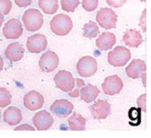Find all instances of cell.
I'll return each mask as SVG.
<instances>
[{
	"label": "cell",
	"instance_id": "obj_20",
	"mask_svg": "<svg viewBox=\"0 0 151 138\" xmlns=\"http://www.w3.org/2000/svg\"><path fill=\"white\" fill-rule=\"evenodd\" d=\"M100 94V90L96 86L92 84H87L83 87L80 90L81 99L86 103H92L93 100L97 98Z\"/></svg>",
	"mask_w": 151,
	"mask_h": 138
},
{
	"label": "cell",
	"instance_id": "obj_16",
	"mask_svg": "<svg viewBox=\"0 0 151 138\" xmlns=\"http://www.w3.org/2000/svg\"><path fill=\"white\" fill-rule=\"evenodd\" d=\"M24 49L21 43L18 42H14L10 43L6 51H5V55L6 58L10 61V62H17L21 60L23 56H24Z\"/></svg>",
	"mask_w": 151,
	"mask_h": 138
},
{
	"label": "cell",
	"instance_id": "obj_14",
	"mask_svg": "<svg viewBox=\"0 0 151 138\" xmlns=\"http://www.w3.org/2000/svg\"><path fill=\"white\" fill-rule=\"evenodd\" d=\"M92 116L95 120L106 119L110 113V105L105 100H97L92 106H90Z\"/></svg>",
	"mask_w": 151,
	"mask_h": 138
},
{
	"label": "cell",
	"instance_id": "obj_2",
	"mask_svg": "<svg viewBox=\"0 0 151 138\" xmlns=\"http://www.w3.org/2000/svg\"><path fill=\"white\" fill-rule=\"evenodd\" d=\"M23 24L28 31L34 32L40 29L44 23L43 14L37 9H29L22 16Z\"/></svg>",
	"mask_w": 151,
	"mask_h": 138
},
{
	"label": "cell",
	"instance_id": "obj_33",
	"mask_svg": "<svg viewBox=\"0 0 151 138\" xmlns=\"http://www.w3.org/2000/svg\"><path fill=\"white\" fill-rule=\"evenodd\" d=\"M14 130H15V131H18V130H29V131H34V130H35V128H34L33 127H31L30 125H29V124H22V125H21V126H19V127H15V128H14Z\"/></svg>",
	"mask_w": 151,
	"mask_h": 138
},
{
	"label": "cell",
	"instance_id": "obj_23",
	"mask_svg": "<svg viewBox=\"0 0 151 138\" xmlns=\"http://www.w3.org/2000/svg\"><path fill=\"white\" fill-rule=\"evenodd\" d=\"M83 36L87 38H93L96 37L100 34V30L98 28V25L93 21H89L86 24H85L83 28Z\"/></svg>",
	"mask_w": 151,
	"mask_h": 138
},
{
	"label": "cell",
	"instance_id": "obj_27",
	"mask_svg": "<svg viewBox=\"0 0 151 138\" xmlns=\"http://www.w3.org/2000/svg\"><path fill=\"white\" fill-rule=\"evenodd\" d=\"M12 2L11 0H0V12L4 15L9 14L12 9Z\"/></svg>",
	"mask_w": 151,
	"mask_h": 138
},
{
	"label": "cell",
	"instance_id": "obj_34",
	"mask_svg": "<svg viewBox=\"0 0 151 138\" xmlns=\"http://www.w3.org/2000/svg\"><path fill=\"white\" fill-rule=\"evenodd\" d=\"M3 67H4V60L3 58L0 56V72L3 70Z\"/></svg>",
	"mask_w": 151,
	"mask_h": 138
},
{
	"label": "cell",
	"instance_id": "obj_5",
	"mask_svg": "<svg viewBox=\"0 0 151 138\" xmlns=\"http://www.w3.org/2000/svg\"><path fill=\"white\" fill-rule=\"evenodd\" d=\"M96 21L100 26L105 29L116 28L117 17L116 13L110 8L101 9L96 15Z\"/></svg>",
	"mask_w": 151,
	"mask_h": 138
},
{
	"label": "cell",
	"instance_id": "obj_21",
	"mask_svg": "<svg viewBox=\"0 0 151 138\" xmlns=\"http://www.w3.org/2000/svg\"><path fill=\"white\" fill-rule=\"evenodd\" d=\"M86 120L78 113H73V115L68 119V125L70 130L74 131H82L86 129Z\"/></svg>",
	"mask_w": 151,
	"mask_h": 138
},
{
	"label": "cell",
	"instance_id": "obj_15",
	"mask_svg": "<svg viewBox=\"0 0 151 138\" xmlns=\"http://www.w3.org/2000/svg\"><path fill=\"white\" fill-rule=\"evenodd\" d=\"M127 75L132 79H138L145 75L146 64L141 59H134L125 69Z\"/></svg>",
	"mask_w": 151,
	"mask_h": 138
},
{
	"label": "cell",
	"instance_id": "obj_31",
	"mask_svg": "<svg viewBox=\"0 0 151 138\" xmlns=\"http://www.w3.org/2000/svg\"><path fill=\"white\" fill-rule=\"evenodd\" d=\"M14 2L19 7H26L31 5L32 0H14Z\"/></svg>",
	"mask_w": 151,
	"mask_h": 138
},
{
	"label": "cell",
	"instance_id": "obj_17",
	"mask_svg": "<svg viewBox=\"0 0 151 138\" xmlns=\"http://www.w3.org/2000/svg\"><path fill=\"white\" fill-rule=\"evenodd\" d=\"M3 120L9 126H16L22 120V112L15 106H10L5 111L3 114Z\"/></svg>",
	"mask_w": 151,
	"mask_h": 138
},
{
	"label": "cell",
	"instance_id": "obj_30",
	"mask_svg": "<svg viewBox=\"0 0 151 138\" xmlns=\"http://www.w3.org/2000/svg\"><path fill=\"white\" fill-rule=\"evenodd\" d=\"M137 103H138V105L139 106V108H140L141 110H143V112H146V106H145V105H146V94L141 95V96L138 98Z\"/></svg>",
	"mask_w": 151,
	"mask_h": 138
},
{
	"label": "cell",
	"instance_id": "obj_13",
	"mask_svg": "<svg viewBox=\"0 0 151 138\" xmlns=\"http://www.w3.org/2000/svg\"><path fill=\"white\" fill-rule=\"evenodd\" d=\"M33 123L36 128L39 131L49 129L53 123L52 115L46 111H40L37 112L33 117Z\"/></svg>",
	"mask_w": 151,
	"mask_h": 138
},
{
	"label": "cell",
	"instance_id": "obj_9",
	"mask_svg": "<svg viewBox=\"0 0 151 138\" xmlns=\"http://www.w3.org/2000/svg\"><path fill=\"white\" fill-rule=\"evenodd\" d=\"M124 87L121 78L117 75H111L107 77L102 83V90L106 95L113 96L119 94Z\"/></svg>",
	"mask_w": 151,
	"mask_h": 138
},
{
	"label": "cell",
	"instance_id": "obj_26",
	"mask_svg": "<svg viewBox=\"0 0 151 138\" xmlns=\"http://www.w3.org/2000/svg\"><path fill=\"white\" fill-rule=\"evenodd\" d=\"M82 6L86 11L93 12L98 6V0H83Z\"/></svg>",
	"mask_w": 151,
	"mask_h": 138
},
{
	"label": "cell",
	"instance_id": "obj_37",
	"mask_svg": "<svg viewBox=\"0 0 151 138\" xmlns=\"http://www.w3.org/2000/svg\"><path fill=\"white\" fill-rule=\"evenodd\" d=\"M140 1H141V2H145V1H146V0H140Z\"/></svg>",
	"mask_w": 151,
	"mask_h": 138
},
{
	"label": "cell",
	"instance_id": "obj_29",
	"mask_svg": "<svg viewBox=\"0 0 151 138\" xmlns=\"http://www.w3.org/2000/svg\"><path fill=\"white\" fill-rule=\"evenodd\" d=\"M106 1L109 6L115 8H119L125 4L126 0H106Z\"/></svg>",
	"mask_w": 151,
	"mask_h": 138
},
{
	"label": "cell",
	"instance_id": "obj_25",
	"mask_svg": "<svg viewBox=\"0 0 151 138\" xmlns=\"http://www.w3.org/2000/svg\"><path fill=\"white\" fill-rule=\"evenodd\" d=\"M61 8L63 11L73 13L79 5V0H60Z\"/></svg>",
	"mask_w": 151,
	"mask_h": 138
},
{
	"label": "cell",
	"instance_id": "obj_8",
	"mask_svg": "<svg viewBox=\"0 0 151 138\" xmlns=\"http://www.w3.org/2000/svg\"><path fill=\"white\" fill-rule=\"evenodd\" d=\"M23 33L22 22L18 19H10L3 28V35L6 39H18Z\"/></svg>",
	"mask_w": 151,
	"mask_h": 138
},
{
	"label": "cell",
	"instance_id": "obj_7",
	"mask_svg": "<svg viewBox=\"0 0 151 138\" xmlns=\"http://www.w3.org/2000/svg\"><path fill=\"white\" fill-rule=\"evenodd\" d=\"M59 57L52 51L44 53L39 59V66L43 72L51 73L54 71L59 65Z\"/></svg>",
	"mask_w": 151,
	"mask_h": 138
},
{
	"label": "cell",
	"instance_id": "obj_4",
	"mask_svg": "<svg viewBox=\"0 0 151 138\" xmlns=\"http://www.w3.org/2000/svg\"><path fill=\"white\" fill-rule=\"evenodd\" d=\"M77 70L81 77H91L97 71L96 59L90 56H85L81 58L77 64Z\"/></svg>",
	"mask_w": 151,
	"mask_h": 138
},
{
	"label": "cell",
	"instance_id": "obj_18",
	"mask_svg": "<svg viewBox=\"0 0 151 138\" xmlns=\"http://www.w3.org/2000/svg\"><path fill=\"white\" fill-rule=\"evenodd\" d=\"M123 42L129 47L137 48L142 43V36L138 30L128 29L124 34Z\"/></svg>",
	"mask_w": 151,
	"mask_h": 138
},
{
	"label": "cell",
	"instance_id": "obj_32",
	"mask_svg": "<svg viewBox=\"0 0 151 138\" xmlns=\"http://www.w3.org/2000/svg\"><path fill=\"white\" fill-rule=\"evenodd\" d=\"M146 13H147V10L145 9L142 13V15H141V18H140V21H139V27L140 28L143 30V32H146V24H145V21H146Z\"/></svg>",
	"mask_w": 151,
	"mask_h": 138
},
{
	"label": "cell",
	"instance_id": "obj_6",
	"mask_svg": "<svg viewBox=\"0 0 151 138\" xmlns=\"http://www.w3.org/2000/svg\"><path fill=\"white\" fill-rule=\"evenodd\" d=\"M54 83L56 88L64 92H69L75 87V79L69 72L65 70L59 71L55 75Z\"/></svg>",
	"mask_w": 151,
	"mask_h": 138
},
{
	"label": "cell",
	"instance_id": "obj_28",
	"mask_svg": "<svg viewBox=\"0 0 151 138\" xmlns=\"http://www.w3.org/2000/svg\"><path fill=\"white\" fill-rule=\"evenodd\" d=\"M76 82H77V89H76L74 91L68 93V96L72 97H79V90H81V88L85 84V82L82 79H79V78L76 80Z\"/></svg>",
	"mask_w": 151,
	"mask_h": 138
},
{
	"label": "cell",
	"instance_id": "obj_12",
	"mask_svg": "<svg viewBox=\"0 0 151 138\" xmlns=\"http://www.w3.org/2000/svg\"><path fill=\"white\" fill-rule=\"evenodd\" d=\"M73 105L71 102L66 99H59L53 102L51 105V112L59 118H66L68 117L73 111Z\"/></svg>",
	"mask_w": 151,
	"mask_h": 138
},
{
	"label": "cell",
	"instance_id": "obj_1",
	"mask_svg": "<svg viewBox=\"0 0 151 138\" xmlns=\"http://www.w3.org/2000/svg\"><path fill=\"white\" fill-rule=\"evenodd\" d=\"M50 28L52 33L57 36H62L68 35L71 31L73 28V23L70 17H68V15L58 14L54 16L50 21Z\"/></svg>",
	"mask_w": 151,
	"mask_h": 138
},
{
	"label": "cell",
	"instance_id": "obj_3",
	"mask_svg": "<svg viewBox=\"0 0 151 138\" xmlns=\"http://www.w3.org/2000/svg\"><path fill=\"white\" fill-rule=\"evenodd\" d=\"M131 58V51L124 46H116L109 52L108 61L113 66H123Z\"/></svg>",
	"mask_w": 151,
	"mask_h": 138
},
{
	"label": "cell",
	"instance_id": "obj_24",
	"mask_svg": "<svg viewBox=\"0 0 151 138\" xmlns=\"http://www.w3.org/2000/svg\"><path fill=\"white\" fill-rule=\"evenodd\" d=\"M12 102V95L10 91L4 88L0 87V107L5 108L9 105Z\"/></svg>",
	"mask_w": 151,
	"mask_h": 138
},
{
	"label": "cell",
	"instance_id": "obj_35",
	"mask_svg": "<svg viewBox=\"0 0 151 138\" xmlns=\"http://www.w3.org/2000/svg\"><path fill=\"white\" fill-rule=\"evenodd\" d=\"M3 21H4V14H3L1 12H0V27L2 26Z\"/></svg>",
	"mask_w": 151,
	"mask_h": 138
},
{
	"label": "cell",
	"instance_id": "obj_19",
	"mask_svg": "<svg viewBox=\"0 0 151 138\" xmlns=\"http://www.w3.org/2000/svg\"><path fill=\"white\" fill-rule=\"evenodd\" d=\"M116 38L113 33L103 32L96 41V45L101 51H107L111 49L116 43Z\"/></svg>",
	"mask_w": 151,
	"mask_h": 138
},
{
	"label": "cell",
	"instance_id": "obj_11",
	"mask_svg": "<svg viewBox=\"0 0 151 138\" xmlns=\"http://www.w3.org/2000/svg\"><path fill=\"white\" fill-rule=\"evenodd\" d=\"M44 97L36 90H31L25 94L23 97L24 106L29 111H37L44 105Z\"/></svg>",
	"mask_w": 151,
	"mask_h": 138
},
{
	"label": "cell",
	"instance_id": "obj_36",
	"mask_svg": "<svg viewBox=\"0 0 151 138\" xmlns=\"http://www.w3.org/2000/svg\"><path fill=\"white\" fill-rule=\"evenodd\" d=\"M0 120H1V111H0Z\"/></svg>",
	"mask_w": 151,
	"mask_h": 138
},
{
	"label": "cell",
	"instance_id": "obj_10",
	"mask_svg": "<svg viewBox=\"0 0 151 138\" xmlns=\"http://www.w3.org/2000/svg\"><path fill=\"white\" fill-rule=\"evenodd\" d=\"M47 47V39L42 34H36L27 40V49L31 53H40Z\"/></svg>",
	"mask_w": 151,
	"mask_h": 138
},
{
	"label": "cell",
	"instance_id": "obj_22",
	"mask_svg": "<svg viewBox=\"0 0 151 138\" xmlns=\"http://www.w3.org/2000/svg\"><path fill=\"white\" fill-rule=\"evenodd\" d=\"M38 6L46 14H53L58 11V0H38Z\"/></svg>",
	"mask_w": 151,
	"mask_h": 138
}]
</instances>
